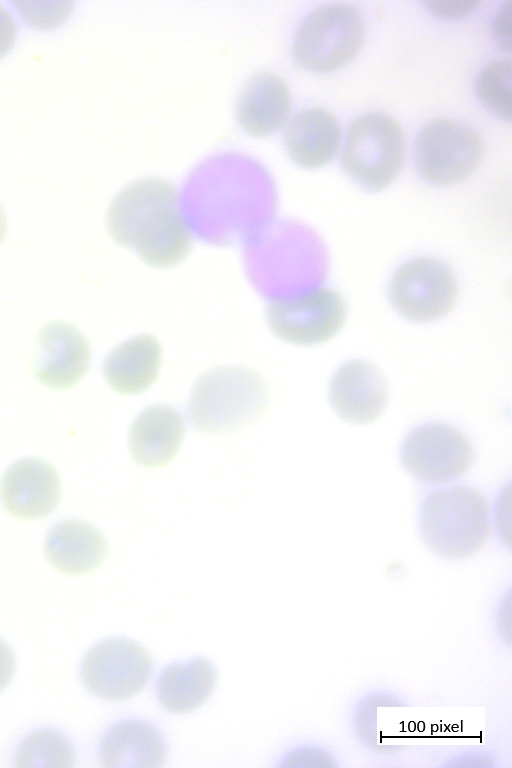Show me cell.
<instances>
[{"label":"cell","mask_w":512,"mask_h":768,"mask_svg":"<svg viewBox=\"0 0 512 768\" xmlns=\"http://www.w3.org/2000/svg\"><path fill=\"white\" fill-rule=\"evenodd\" d=\"M7 231V220L4 208L2 204L0 203V243L4 239Z\"/></svg>","instance_id":"83f0119b"},{"label":"cell","mask_w":512,"mask_h":768,"mask_svg":"<svg viewBox=\"0 0 512 768\" xmlns=\"http://www.w3.org/2000/svg\"><path fill=\"white\" fill-rule=\"evenodd\" d=\"M484 142L471 126L435 119L418 132L414 163L419 176L434 186H451L467 179L480 165Z\"/></svg>","instance_id":"8992f818"},{"label":"cell","mask_w":512,"mask_h":768,"mask_svg":"<svg viewBox=\"0 0 512 768\" xmlns=\"http://www.w3.org/2000/svg\"><path fill=\"white\" fill-rule=\"evenodd\" d=\"M418 526L434 553L446 559L467 558L489 537L488 501L480 491L466 485L433 491L420 506Z\"/></svg>","instance_id":"3957f363"},{"label":"cell","mask_w":512,"mask_h":768,"mask_svg":"<svg viewBox=\"0 0 512 768\" xmlns=\"http://www.w3.org/2000/svg\"><path fill=\"white\" fill-rule=\"evenodd\" d=\"M265 379L244 366H224L202 374L192 389L188 415L205 433L228 435L252 424L268 403Z\"/></svg>","instance_id":"7a4b0ae2"},{"label":"cell","mask_w":512,"mask_h":768,"mask_svg":"<svg viewBox=\"0 0 512 768\" xmlns=\"http://www.w3.org/2000/svg\"><path fill=\"white\" fill-rule=\"evenodd\" d=\"M493 33L498 44L510 50L511 47V2L507 1L498 11L493 22Z\"/></svg>","instance_id":"d4e9b609"},{"label":"cell","mask_w":512,"mask_h":768,"mask_svg":"<svg viewBox=\"0 0 512 768\" xmlns=\"http://www.w3.org/2000/svg\"><path fill=\"white\" fill-rule=\"evenodd\" d=\"M90 361L89 342L74 325L54 321L39 331L35 340L33 372L43 385L54 389L75 385L87 373Z\"/></svg>","instance_id":"8fae6325"},{"label":"cell","mask_w":512,"mask_h":768,"mask_svg":"<svg viewBox=\"0 0 512 768\" xmlns=\"http://www.w3.org/2000/svg\"><path fill=\"white\" fill-rule=\"evenodd\" d=\"M405 158L404 132L390 115L365 113L350 124L341 165L347 176L365 191L379 192L392 184Z\"/></svg>","instance_id":"5b68a950"},{"label":"cell","mask_w":512,"mask_h":768,"mask_svg":"<svg viewBox=\"0 0 512 768\" xmlns=\"http://www.w3.org/2000/svg\"><path fill=\"white\" fill-rule=\"evenodd\" d=\"M329 401L342 420L355 425L369 424L378 419L388 405V381L374 363L350 360L333 375Z\"/></svg>","instance_id":"7c38bea8"},{"label":"cell","mask_w":512,"mask_h":768,"mask_svg":"<svg viewBox=\"0 0 512 768\" xmlns=\"http://www.w3.org/2000/svg\"><path fill=\"white\" fill-rule=\"evenodd\" d=\"M17 36L16 23L11 14L0 6V58L12 48Z\"/></svg>","instance_id":"484cf974"},{"label":"cell","mask_w":512,"mask_h":768,"mask_svg":"<svg viewBox=\"0 0 512 768\" xmlns=\"http://www.w3.org/2000/svg\"><path fill=\"white\" fill-rule=\"evenodd\" d=\"M292 96L283 77L273 71L253 74L241 88L235 117L239 126L254 137H268L289 119Z\"/></svg>","instance_id":"5bb4252c"},{"label":"cell","mask_w":512,"mask_h":768,"mask_svg":"<svg viewBox=\"0 0 512 768\" xmlns=\"http://www.w3.org/2000/svg\"><path fill=\"white\" fill-rule=\"evenodd\" d=\"M51 2H38L40 6H36L35 3H17L20 6V11L23 14V18L27 20L30 25L37 28H52L63 22L71 11V3L54 2L52 7H49Z\"/></svg>","instance_id":"603a6c76"},{"label":"cell","mask_w":512,"mask_h":768,"mask_svg":"<svg viewBox=\"0 0 512 768\" xmlns=\"http://www.w3.org/2000/svg\"><path fill=\"white\" fill-rule=\"evenodd\" d=\"M283 142L290 160L304 169H318L340 149L342 129L329 111L309 107L297 111L285 124Z\"/></svg>","instance_id":"9a60e30c"},{"label":"cell","mask_w":512,"mask_h":768,"mask_svg":"<svg viewBox=\"0 0 512 768\" xmlns=\"http://www.w3.org/2000/svg\"><path fill=\"white\" fill-rule=\"evenodd\" d=\"M113 240L134 248L146 264L169 268L189 254L192 234L179 209V193L170 181L144 177L123 187L107 212Z\"/></svg>","instance_id":"6da1fadb"},{"label":"cell","mask_w":512,"mask_h":768,"mask_svg":"<svg viewBox=\"0 0 512 768\" xmlns=\"http://www.w3.org/2000/svg\"><path fill=\"white\" fill-rule=\"evenodd\" d=\"M184 431L181 415L173 407L151 406L132 423L128 439L130 454L143 467L166 465L178 453Z\"/></svg>","instance_id":"2e32d148"},{"label":"cell","mask_w":512,"mask_h":768,"mask_svg":"<svg viewBox=\"0 0 512 768\" xmlns=\"http://www.w3.org/2000/svg\"><path fill=\"white\" fill-rule=\"evenodd\" d=\"M161 356V345L153 335H137L107 355L103 365L105 380L121 394H140L157 379Z\"/></svg>","instance_id":"d6986e66"},{"label":"cell","mask_w":512,"mask_h":768,"mask_svg":"<svg viewBox=\"0 0 512 768\" xmlns=\"http://www.w3.org/2000/svg\"><path fill=\"white\" fill-rule=\"evenodd\" d=\"M167 746L162 733L151 723L128 719L111 726L99 745L104 767H161Z\"/></svg>","instance_id":"ac0fdd59"},{"label":"cell","mask_w":512,"mask_h":768,"mask_svg":"<svg viewBox=\"0 0 512 768\" xmlns=\"http://www.w3.org/2000/svg\"><path fill=\"white\" fill-rule=\"evenodd\" d=\"M427 9L438 17L444 19H460L472 14L481 5L479 1L453 0V1H427Z\"/></svg>","instance_id":"cb8c5ba5"},{"label":"cell","mask_w":512,"mask_h":768,"mask_svg":"<svg viewBox=\"0 0 512 768\" xmlns=\"http://www.w3.org/2000/svg\"><path fill=\"white\" fill-rule=\"evenodd\" d=\"M476 93L482 104L500 119L511 120V61L497 60L478 75Z\"/></svg>","instance_id":"7402d4cb"},{"label":"cell","mask_w":512,"mask_h":768,"mask_svg":"<svg viewBox=\"0 0 512 768\" xmlns=\"http://www.w3.org/2000/svg\"><path fill=\"white\" fill-rule=\"evenodd\" d=\"M347 305L333 289L320 287L306 293L272 300L267 322L280 339L301 346H314L336 336L347 319Z\"/></svg>","instance_id":"30bf717a"},{"label":"cell","mask_w":512,"mask_h":768,"mask_svg":"<svg viewBox=\"0 0 512 768\" xmlns=\"http://www.w3.org/2000/svg\"><path fill=\"white\" fill-rule=\"evenodd\" d=\"M152 673L150 654L140 643L113 637L98 642L85 654L80 677L85 687L106 701H125L140 693Z\"/></svg>","instance_id":"9c48e42d"},{"label":"cell","mask_w":512,"mask_h":768,"mask_svg":"<svg viewBox=\"0 0 512 768\" xmlns=\"http://www.w3.org/2000/svg\"><path fill=\"white\" fill-rule=\"evenodd\" d=\"M459 293L453 267L430 256L412 258L394 273L389 298L394 309L406 320L431 323L446 316Z\"/></svg>","instance_id":"52a82bcc"},{"label":"cell","mask_w":512,"mask_h":768,"mask_svg":"<svg viewBox=\"0 0 512 768\" xmlns=\"http://www.w3.org/2000/svg\"><path fill=\"white\" fill-rule=\"evenodd\" d=\"M475 459L468 437L458 428L428 422L414 427L400 448L403 468L424 484H445L465 475Z\"/></svg>","instance_id":"ba28073f"},{"label":"cell","mask_w":512,"mask_h":768,"mask_svg":"<svg viewBox=\"0 0 512 768\" xmlns=\"http://www.w3.org/2000/svg\"><path fill=\"white\" fill-rule=\"evenodd\" d=\"M0 496L5 509L17 518L36 520L46 517L61 498L58 472L45 460L20 459L5 471Z\"/></svg>","instance_id":"4fadbf2b"},{"label":"cell","mask_w":512,"mask_h":768,"mask_svg":"<svg viewBox=\"0 0 512 768\" xmlns=\"http://www.w3.org/2000/svg\"><path fill=\"white\" fill-rule=\"evenodd\" d=\"M217 670L209 659L196 657L186 664L171 663L158 678L159 703L174 714H187L201 707L213 694Z\"/></svg>","instance_id":"ffe728a7"},{"label":"cell","mask_w":512,"mask_h":768,"mask_svg":"<svg viewBox=\"0 0 512 768\" xmlns=\"http://www.w3.org/2000/svg\"><path fill=\"white\" fill-rule=\"evenodd\" d=\"M365 36L364 17L355 5L325 4L309 12L299 24L293 38V57L308 71L331 72L355 58Z\"/></svg>","instance_id":"277c9868"},{"label":"cell","mask_w":512,"mask_h":768,"mask_svg":"<svg viewBox=\"0 0 512 768\" xmlns=\"http://www.w3.org/2000/svg\"><path fill=\"white\" fill-rule=\"evenodd\" d=\"M14 762L17 767H71L74 751L62 734L43 729L31 733L20 743Z\"/></svg>","instance_id":"44dd1931"},{"label":"cell","mask_w":512,"mask_h":768,"mask_svg":"<svg viewBox=\"0 0 512 768\" xmlns=\"http://www.w3.org/2000/svg\"><path fill=\"white\" fill-rule=\"evenodd\" d=\"M16 670V660L9 645L0 639V693L9 685Z\"/></svg>","instance_id":"4316f807"},{"label":"cell","mask_w":512,"mask_h":768,"mask_svg":"<svg viewBox=\"0 0 512 768\" xmlns=\"http://www.w3.org/2000/svg\"><path fill=\"white\" fill-rule=\"evenodd\" d=\"M108 552L103 534L93 525L79 520L55 524L44 543L47 561L69 575H84L97 569Z\"/></svg>","instance_id":"e0dca14e"}]
</instances>
